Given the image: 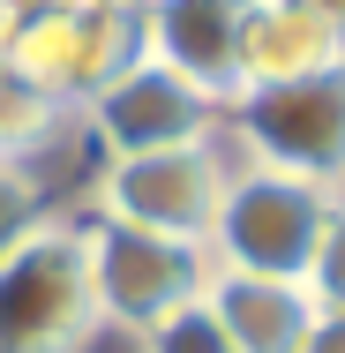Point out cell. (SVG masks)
Returning a JSON list of instances; mask_svg holds the SVG:
<instances>
[{
	"label": "cell",
	"instance_id": "cell-10",
	"mask_svg": "<svg viewBox=\"0 0 345 353\" xmlns=\"http://www.w3.org/2000/svg\"><path fill=\"white\" fill-rule=\"evenodd\" d=\"M345 68V46L300 15L293 0H255L240 8V90H263V83H300V75Z\"/></svg>",
	"mask_w": 345,
	"mask_h": 353
},
{
	"label": "cell",
	"instance_id": "cell-8",
	"mask_svg": "<svg viewBox=\"0 0 345 353\" xmlns=\"http://www.w3.org/2000/svg\"><path fill=\"white\" fill-rule=\"evenodd\" d=\"M143 53L188 75L203 98H240V8L233 0H136Z\"/></svg>",
	"mask_w": 345,
	"mask_h": 353
},
{
	"label": "cell",
	"instance_id": "cell-12",
	"mask_svg": "<svg viewBox=\"0 0 345 353\" xmlns=\"http://www.w3.org/2000/svg\"><path fill=\"white\" fill-rule=\"evenodd\" d=\"M136 346L143 353H240L225 331H218V316H210L203 301H188V308H173L165 323H150Z\"/></svg>",
	"mask_w": 345,
	"mask_h": 353
},
{
	"label": "cell",
	"instance_id": "cell-9",
	"mask_svg": "<svg viewBox=\"0 0 345 353\" xmlns=\"http://www.w3.org/2000/svg\"><path fill=\"white\" fill-rule=\"evenodd\" d=\"M203 308L240 353H300V331L315 316L300 279H263V271H210Z\"/></svg>",
	"mask_w": 345,
	"mask_h": 353
},
{
	"label": "cell",
	"instance_id": "cell-15",
	"mask_svg": "<svg viewBox=\"0 0 345 353\" xmlns=\"http://www.w3.org/2000/svg\"><path fill=\"white\" fill-rule=\"evenodd\" d=\"M300 353H345V308H315L300 331Z\"/></svg>",
	"mask_w": 345,
	"mask_h": 353
},
{
	"label": "cell",
	"instance_id": "cell-1",
	"mask_svg": "<svg viewBox=\"0 0 345 353\" xmlns=\"http://www.w3.org/2000/svg\"><path fill=\"white\" fill-rule=\"evenodd\" d=\"M98 331L83 218H38L0 256V353H90Z\"/></svg>",
	"mask_w": 345,
	"mask_h": 353
},
{
	"label": "cell",
	"instance_id": "cell-7",
	"mask_svg": "<svg viewBox=\"0 0 345 353\" xmlns=\"http://www.w3.org/2000/svg\"><path fill=\"white\" fill-rule=\"evenodd\" d=\"M218 98H203L188 75H173L165 61L136 53L98 98H83V121L105 158H136V150H173V143H210L218 136Z\"/></svg>",
	"mask_w": 345,
	"mask_h": 353
},
{
	"label": "cell",
	"instance_id": "cell-4",
	"mask_svg": "<svg viewBox=\"0 0 345 353\" xmlns=\"http://www.w3.org/2000/svg\"><path fill=\"white\" fill-rule=\"evenodd\" d=\"M143 53L136 0H75L61 15H30V23H0V68L38 83L53 105L83 113V98H98L113 75Z\"/></svg>",
	"mask_w": 345,
	"mask_h": 353
},
{
	"label": "cell",
	"instance_id": "cell-2",
	"mask_svg": "<svg viewBox=\"0 0 345 353\" xmlns=\"http://www.w3.org/2000/svg\"><path fill=\"white\" fill-rule=\"evenodd\" d=\"M323 181H300V173H271V165H248L233 158L225 173V196L210 218V263L218 271H263V279H308V256L323 241V218H331Z\"/></svg>",
	"mask_w": 345,
	"mask_h": 353
},
{
	"label": "cell",
	"instance_id": "cell-17",
	"mask_svg": "<svg viewBox=\"0 0 345 353\" xmlns=\"http://www.w3.org/2000/svg\"><path fill=\"white\" fill-rule=\"evenodd\" d=\"M233 8H255V0H233Z\"/></svg>",
	"mask_w": 345,
	"mask_h": 353
},
{
	"label": "cell",
	"instance_id": "cell-13",
	"mask_svg": "<svg viewBox=\"0 0 345 353\" xmlns=\"http://www.w3.org/2000/svg\"><path fill=\"white\" fill-rule=\"evenodd\" d=\"M308 301L315 308H345V188L331 196V218H323V241H315V256H308Z\"/></svg>",
	"mask_w": 345,
	"mask_h": 353
},
{
	"label": "cell",
	"instance_id": "cell-11",
	"mask_svg": "<svg viewBox=\"0 0 345 353\" xmlns=\"http://www.w3.org/2000/svg\"><path fill=\"white\" fill-rule=\"evenodd\" d=\"M61 121H68V105H53L38 83L0 68V165H30L45 143L61 136Z\"/></svg>",
	"mask_w": 345,
	"mask_h": 353
},
{
	"label": "cell",
	"instance_id": "cell-16",
	"mask_svg": "<svg viewBox=\"0 0 345 353\" xmlns=\"http://www.w3.org/2000/svg\"><path fill=\"white\" fill-rule=\"evenodd\" d=\"M293 8H300V15H315V23L345 46V0H293Z\"/></svg>",
	"mask_w": 345,
	"mask_h": 353
},
{
	"label": "cell",
	"instance_id": "cell-3",
	"mask_svg": "<svg viewBox=\"0 0 345 353\" xmlns=\"http://www.w3.org/2000/svg\"><path fill=\"white\" fill-rule=\"evenodd\" d=\"M218 143H225L233 158H248V165L345 188V68L240 90V98L218 113Z\"/></svg>",
	"mask_w": 345,
	"mask_h": 353
},
{
	"label": "cell",
	"instance_id": "cell-5",
	"mask_svg": "<svg viewBox=\"0 0 345 353\" xmlns=\"http://www.w3.org/2000/svg\"><path fill=\"white\" fill-rule=\"evenodd\" d=\"M225 173H233V150L218 136L173 143V150H136V158H105L98 181H90V218L173 233V241H210Z\"/></svg>",
	"mask_w": 345,
	"mask_h": 353
},
{
	"label": "cell",
	"instance_id": "cell-6",
	"mask_svg": "<svg viewBox=\"0 0 345 353\" xmlns=\"http://www.w3.org/2000/svg\"><path fill=\"white\" fill-rule=\"evenodd\" d=\"M83 233H90L98 316H105V331H128V339H143L150 323H165L173 308L203 301L210 271H218L203 241L143 233V225H113V218H83Z\"/></svg>",
	"mask_w": 345,
	"mask_h": 353
},
{
	"label": "cell",
	"instance_id": "cell-14",
	"mask_svg": "<svg viewBox=\"0 0 345 353\" xmlns=\"http://www.w3.org/2000/svg\"><path fill=\"white\" fill-rule=\"evenodd\" d=\"M38 218H45V188H38V173H30V165H0V256H8Z\"/></svg>",
	"mask_w": 345,
	"mask_h": 353
}]
</instances>
